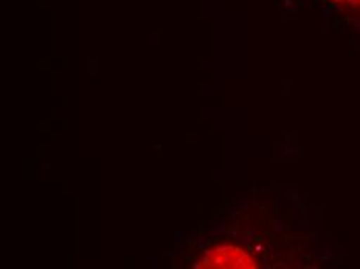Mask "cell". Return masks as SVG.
<instances>
[{"label": "cell", "instance_id": "6da1fadb", "mask_svg": "<svg viewBox=\"0 0 360 269\" xmlns=\"http://www.w3.org/2000/svg\"><path fill=\"white\" fill-rule=\"evenodd\" d=\"M199 269H255L257 261L250 254L233 244H221L208 249L196 265Z\"/></svg>", "mask_w": 360, "mask_h": 269}, {"label": "cell", "instance_id": "7a4b0ae2", "mask_svg": "<svg viewBox=\"0 0 360 269\" xmlns=\"http://www.w3.org/2000/svg\"><path fill=\"white\" fill-rule=\"evenodd\" d=\"M340 8H352V10H359L360 8V0H328Z\"/></svg>", "mask_w": 360, "mask_h": 269}]
</instances>
